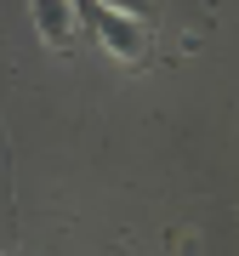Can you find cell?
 <instances>
[{
    "mask_svg": "<svg viewBox=\"0 0 239 256\" xmlns=\"http://www.w3.org/2000/svg\"><path fill=\"white\" fill-rule=\"evenodd\" d=\"M28 18H34V34L52 52H74V28H80L74 0H28Z\"/></svg>",
    "mask_w": 239,
    "mask_h": 256,
    "instance_id": "2",
    "label": "cell"
},
{
    "mask_svg": "<svg viewBox=\"0 0 239 256\" xmlns=\"http://www.w3.org/2000/svg\"><path fill=\"white\" fill-rule=\"evenodd\" d=\"M86 23H92L97 46L114 57V63H142L148 57V18H137V12H120V6H102V0H92V12H86Z\"/></svg>",
    "mask_w": 239,
    "mask_h": 256,
    "instance_id": "1",
    "label": "cell"
},
{
    "mask_svg": "<svg viewBox=\"0 0 239 256\" xmlns=\"http://www.w3.org/2000/svg\"><path fill=\"white\" fill-rule=\"evenodd\" d=\"M102 6H120V12H137V18H148V0H102Z\"/></svg>",
    "mask_w": 239,
    "mask_h": 256,
    "instance_id": "3",
    "label": "cell"
},
{
    "mask_svg": "<svg viewBox=\"0 0 239 256\" xmlns=\"http://www.w3.org/2000/svg\"><path fill=\"white\" fill-rule=\"evenodd\" d=\"M74 12H80V23H86V12H92V0H74Z\"/></svg>",
    "mask_w": 239,
    "mask_h": 256,
    "instance_id": "4",
    "label": "cell"
}]
</instances>
